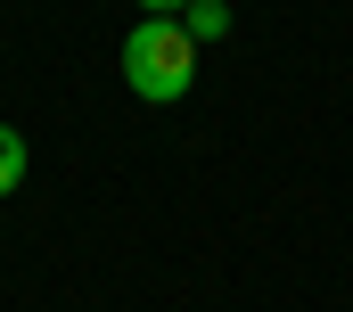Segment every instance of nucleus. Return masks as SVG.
Here are the masks:
<instances>
[{"label":"nucleus","mask_w":353,"mask_h":312,"mask_svg":"<svg viewBox=\"0 0 353 312\" xmlns=\"http://www.w3.org/2000/svg\"><path fill=\"white\" fill-rule=\"evenodd\" d=\"M123 82H132V99H148V107L189 99V82H197V33H189L181 17H140V25L123 33Z\"/></svg>","instance_id":"obj_1"},{"label":"nucleus","mask_w":353,"mask_h":312,"mask_svg":"<svg viewBox=\"0 0 353 312\" xmlns=\"http://www.w3.org/2000/svg\"><path fill=\"white\" fill-rule=\"evenodd\" d=\"M140 8H148V17H181L189 0H140Z\"/></svg>","instance_id":"obj_4"},{"label":"nucleus","mask_w":353,"mask_h":312,"mask_svg":"<svg viewBox=\"0 0 353 312\" xmlns=\"http://www.w3.org/2000/svg\"><path fill=\"white\" fill-rule=\"evenodd\" d=\"M181 25H189L197 41H222V33H230V8H222V0H189V8H181Z\"/></svg>","instance_id":"obj_2"},{"label":"nucleus","mask_w":353,"mask_h":312,"mask_svg":"<svg viewBox=\"0 0 353 312\" xmlns=\"http://www.w3.org/2000/svg\"><path fill=\"white\" fill-rule=\"evenodd\" d=\"M17 181H25V132H8V124H0V197H8Z\"/></svg>","instance_id":"obj_3"}]
</instances>
